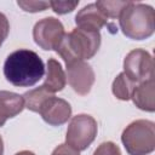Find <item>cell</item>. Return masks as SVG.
<instances>
[{
	"instance_id": "obj_1",
	"label": "cell",
	"mask_w": 155,
	"mask_h": 155,
	"mask_svg": "<svg viewBox=\"0 0 155 155\" xmlns=\"http://www.w3.org/2000/svg\"><path fill=\"white\" fill-rule=\"evenodd\" d=\"M45 74L42 59L31 50L21 48L10 53L4 63L6 80L17 87H30Z\"/></svg>"
},
{
	"instance_id": "obj_2",
	"label": "cell",
	"mask_w": 155,
	"mask_h": 155,
	"mask_svg": "<svg viewBox=\"0 0 155 155\" xmlns=\"http://www.w3.org/2000/svg\"><path fill=\"white\" fill-rule=\"evenodd\" d=\"M99 31H87L80 28L65 33L56 52L67 64L92 58L101 46Z\"/></svg>"
},
{
	"instance_id": "obj_3",
	"label": "cell",
	"mask_w": 155,
	"mask_h": 155,
	"mask_svg": "<svg viewBox=\"0 0 155 155\" xmlns=\"http://www.w3.org/2000/svg\"><path fill=\"white\" fill-rule=\"evenodd\" d=\"M120 28L128 39L144 40L154 34L155 12L147 4L131 1L119 16Z\"/></svg>"
},
{
	"instance_id": "obj_4",
	"label": "cell",
	"mask_w": 155,
	"mask_h": 155,
	"mask_svg": "<svg viewBox=\"0 0 155 155\" xmlns=\"http://www.w3.org/2000/svg\"><path fill=\"white\" fill-rule=\"evenodd\" d=\"M122 144L130 155H148L155 149V125L149 120L131 122L121 134Z\"/></svg>"
},
{
	"instance_id": "obj_5",
	"label": "cell",
	"mask_w": 155,
	"mask_h": 155,
	"mask_svg": "<svg viewBox=\"0 0 155 155\" xmlns=\"http://www.w3.org/2000/svg\"><path fill=\"white\" fill-rule=\"evenodd\" d=\"M97 121L87 114H79L74 116L68 126L65 144L78 151L87 149L97 136Z\"/></svg>"
},
{
	"instance_id": "obj_6",
	"label": "cell",
	"mask_w": 155,
	"mask_h": 155,
	"mask_svg": "<svg viewBox=\"0 0 155 155\" xmlns=\"http://www.w3.org/2000/svg\"><path fill=\"white\" fill-rule=\"evenodd\" d=\"M124 73L136 84L154 78V62L150 53L142 48L128 52L124 59Z\"/></svg>"
},
{
	"instance_id": "obj_7",
	"label": "cell",
	"mask_w": 155,
	"mask_h": 155,
	"mask_svg": "<svg viewBox=\"0 0 155 155\" xmlns=\"http://www.w3.org/2000/svg\"><path fill=\"white\" fill-rule=\"evenodd\" d=\"M64 34L65 31L63 24L54 17H46L40 19L36 22L33 29V39L35 44L46 51H56Z\"/></svg>"
},
{
	"instance_id": "obj_8",
	"label": "cell",
	"mask_w": 155,
	"mask_h": 155,
	"mask_svg": "<svg viewBox=\"0 0 155 155\" xmlns=\"http://www.w3.org/2000/svg\"><path fill=\"white\" fill-rule=\"evenodd\" d=\"M67 78L70 87L80 96H86L96 80L92 67L85 61L67 64Z\"/></svg>"
},
{
	"instance_id": "obj_9",
	"label": "cell",
	"mask_w": 155,
	"mask_h": 155,
	"mask_svg": "<svg viewBox=\"0 0 155 155\" xmlns=\"http://www.w3.org/2000/svg\"><path fill=\"white\" fill-rule=\"evenodd\" d=\"M39 114L51 126H61L65 124L71 116V107L70 104L62 99L53 96L48 97L41 105Z\"/></svg>"
},
{
	"instance_id": "obj_10",
	"label": "cell",
	"mask_w": 155,
	"mask_h": 155,
	"mask_svg": "<svg viewBox=\"0 0 155 155\" xmlns=\"http://www.w3.org/2000/svg\"><path fill=\"white\" fill-rule=\"evenodd\" d=\"M75 23L80 29L99 31V29L108 24V18L101 12L96 4H90L78 12L75 16Z\"/></svg>"
},
{
	"instance_id": "obj_11",
	"label": "cell",
	"mask_w": 155,
	"mask_h": 155,
	"mask_svg": "<svg viewBox=\"0 0 155 155\" xmlns=\"http://www.w3.org/2000/svg\"><path fill=\"white\" fill-rule=\"evenodd\" d=\"M24 109L23 97L10 91H0V127L7 119L17 116Z\"/></svg>"
},
{
	"instance_id": "obj_12",
	"label": "cell",
	"mask_w": 155,
	"mask_h": 155,
	"mask_svg": "<svg viewBox=\"0 0 155 155\" xmlns=\"http://www.w3.org/2000/svg\"><path fill=\"white\" fill-rule=\"evenodd\" d=\"M131 98L137 108L144 111L153 113L155 110L154 102V79L139 82L134 86Z\"/></svg>"
},
{
	"instance_id": "obj_13",
	"label": "cell",
	"mask_w": 155,
	"mask_h": 155,
	"mask_svg": "<svg viewBox=\"0 0 155 155\" xmlns=\"http://www.w3.org/2000/svg\"><path fill=\"white\" fill-rule=\"evenodd\" d=\"M65 74L62 69V65L58 61L54 58H50L47 61V73H46V79L44 82V87L51 92H58L62 91L65 86Z\"/></svg>"
},
{
	"instance_id": "obj_14",
	"label": "cell",
	"mask_w": 155,
	"mask_h": 155,
	"mask_svg": "<svg viewBox=\"0 0 155 155\" xmlns=\"http://www.w3.org/2000/svg\"><path fill=\"white\" fill-rule=\"evenodd\" d=\"M53 96V93L48 92L44 86H40V87H36L34 90H30L28 92H25L22 97H23V101H24V108L31 110V111H35V113H39L42 103L48 98Z\"/></svg>"
},
{
	"instance_id": "obj_15",
	"label": "cell",
	"mask_w": 155,
	"mask_h": 155,
	"mask_svg": "<svg viewBox=\"0 0 155 155\" xmlns=\"http://www.w3.org/2000/svg\"><path fill=\"white\" fill-rule=\"evenodd\" d=\"M137 84L133 82L124 71L120 73L115 80L113 81V85H111V91L114 93V96L117 98V99H121V101H128L131 98V94H132V91L134 88Z\"/></svg>"
},
{
	"instance_id": "obj_16",
	"label": "cell",
	"mask_w": 155,
	"mask_h": 155,
	"mask_svg": "<svg viewBox=\"0 0 155 155\" xmlns=\"http://www.w3.org/2000/svg\"><path fill=\"white\" fill-rule=\"evenodd\" d=\"M131 1H108V0H101L94 2L97 7L101 10V12L107 18H116L120 16L122 10L130 5Z\"/></svg>"
},
{
	"instance_id": "obj_17",
	"label": "cell",
	"mask_w": 155,
	"mask_h": 155,
	"mask_svg": "<svg viewBox=\"0 0 155 155\" xmlns=\"http://www.w3.org/2000/svg\"><path fill=\"white\" fill-rule=\"evenodd\" d=\"M17 5L25 12H40L50 7V1H17Z\"/></svg>"
},
{
	"instance_id": "obj_18",
	"label": "cell",
	"mask_w": 155,
	"mask_h": 155,
	"mask_svg": "<svg viewBox=\"0 0 155 155\" xmlns=\"http://www.w3.org/2000/svg\"><path fill=\"white\" fill-rule=\"evenodd\" d=\"M78 5L79 1H50V7L58 15H65L68 12H71Z\"/></svg>"
},
{
	"instance_id": "obj_19",
	"label": "cell",
	"mask_w": 155,
	"mask_h": 155,
	"mask_svg": "<svg viewBox=\"0 0 155 155\" xmlns=\"http://www.w3.org/2000/svg\"><path fill=\"white\" fill-rule=\"evenodd\" d=\"M93 155H121L120 148L113 142H104L98 145Z\"/></svg>"
},
{
	"instance_id": "obj_20",
	"label": "cell",
	"mask_w": 155,
	"mask_h": 155,
	"mask_svg": "<svg viewBox=\"0 0 155 155\" xmlns=\"http://www.w3.org/2000/svg\"><path fill=\"white\" fill-rule=\"evenodd\" d=\"M8 31H10V23L6 18V16L0 12V46L6 40Z\"/></svg>"
},
{
	"instance_id": "obj_21",
	"label": "cell",
	"mask_w": 155,
	"mask_h": 155,
	"mask_svg": "<svg viewBox=\"0 0 155 155\" xmlns=\"http://www.w3.org/2000/svg\"><path fill=\"white\" fill-rule=\"evenodd\" d=\"M51 155H80V154L78 150L69 147L68 144H61L52 151Z\"/></svg>"
},
{
	"instance_id": "obj_22",
	"label": "cell",
	"mask_w": 155,
	"mask_h": 155,
	"mask_svg": "<svg viewBox=\"0 0 155 155\" xmlns=\"http://www.w3.org/2000/svg\"><path fill=\"white\" fill-rule=\"evenodd\" d=\"M16 155H35L33 151H29V150H23V151H19L17 153Z\"/></svg>"
},
{
	"instance_id": "obj_23",
	"label": "cell",
	"mask_w": 155,
	"mask_h": 155,
	"mask_svg": "<svg viewBox=\"0 0 155 155\" xmlns=\"http://www.w3.org/2000/svg\"><path fill=\"white\" fill-rule=\"evenodd\" d=\"M4 154V142H2V138L0 136V155Z\"/></svg>"
}]
</instances>
